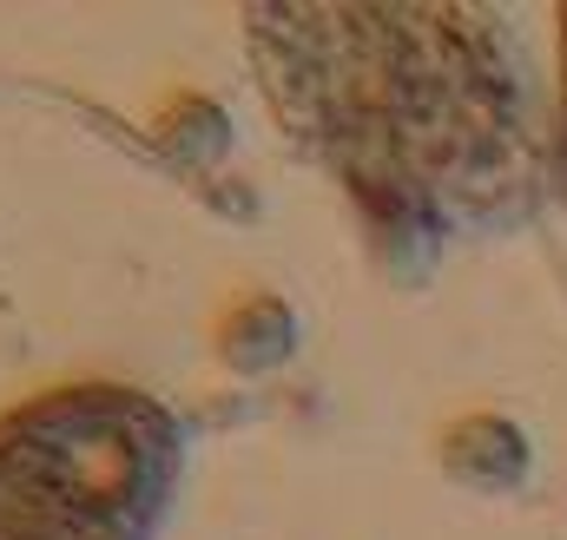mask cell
<instances>
[{"instance_id": "cell-3", "label": "cell", "mask_w": 567, "mask_h": 540, "mask_svg": "<svg viewBox=\"0 0 567 540\" xmlns=\"http://www.w3.org/2000/svg\"><path fill=\"white\" fill-rule=\"evenodd\" d=\"M435 461L449 468V481L462 488H482V495H515L535 468V448L528 435L508 422V415H462L442 428L435 442Z\"/></svg>"}, {"instance_id": "cell-5", "label": "cell", "mask_w": 567, "mask_h": 540, "mask_svg": "<svg viewBox=\"0 0 567 540\" xmlns=\"http://www.w3.org/2000/svg\"><path fill=\"white\" fill-rule=\"evenodd\" d=\"M548 185L567 211V7L555 13V126H548Z\"/></svg>"}, {"instance_id": "cell-2", "label": "cell", "mask_w": 567, "mask_h": 540, "mask_svg": "<svg viewBox=\"0 0 567 540\" xmlns=\"http://www.w3.org/2000/svg\"><path fill=\"white\" fill-rule=\"evenodd\" d=\"M185 415L120 376L0 403V540H158L185 495Z\"/></svg>"}, {"instance_id": "cell-1", "label": "cell", "mask_w": 567, "mask_h": 540, "mask_svg": "<svg viewBox=\"0 0 567 540\" xmlns=\"http://www.w3.org/2000/svg\"><path fill=\"white\" fill-rule=\"evenodd\" d=\"M245 53L278 126L357 211L383 277L423 283L542 191L535 80L502 7H251Z\"/></svg>"}, {"instance_id": "cell-4", "label": "cell", "mask_w": 567, "mask_h": 540, "mask_svg": "<svg viewBox=\"0 0 567 540\" xmlns=\"http://www.w3.org/2000/svg\"><path fill=\"white\" fill-rule=\"evenodd\" d=\"M290 350H297V310H290L284 297H271V290H251V297L231 303L225 323H218V356H225L231 370H245V376L278 370Z\"/></svg>"}]
</instances>
